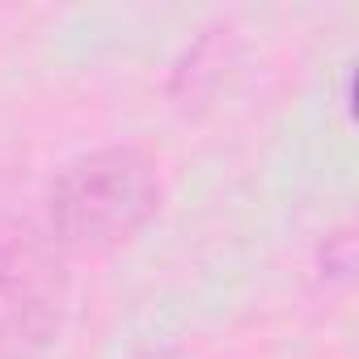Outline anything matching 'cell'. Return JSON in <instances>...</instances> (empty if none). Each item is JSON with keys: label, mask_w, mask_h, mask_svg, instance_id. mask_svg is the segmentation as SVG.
<instances>
[{"label": "cell", "mask_w": 359, "mask_h": 359, "mask_svg": "<svg viewBox=\"0 0 359 359\" xmlns=\"http://www.w3.org/2000/svg\"><path fill=\"white\" fill-rule=\"evenodd\" d=\"M161 208V173L140 148H102L72 161L51 187V237L64 250L127 245Z\"/></svg>", "instance_id": "1"}, {"label": "cell", "mask_w": 359, "mask_h": 359, "mask_svg": "<svg viewBox=\"0 0 359 359\" xmlns=\"http://www.w3.org/2000/svg\"><path fill=\"white\" fill-rule=\"evenodd\" d=\"M60 300L55 245L30 224H0V359H43Z\"/></svg>", "instance_id": "2"}]
</instances>
